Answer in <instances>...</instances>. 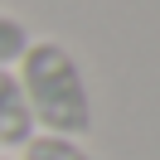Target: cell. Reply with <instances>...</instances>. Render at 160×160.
<instances>
[{
    "mask_svg": "<svg viewBox=\"0 0 160 160\" xmlns=\"http://www.w3.org/2000/svg\"><path fill=\"white\" fill-rule=\"evenodd\" d=\"M20 160H92V155L82 150V141H73V136H49V131H34V136L20 146Z\"/></svg>",
    "mask_w": 160,
    "mask_h": 160,
    "instance_id": "obj_3",
    "label": "cell"
},
{
    "mask_svg": "<svg viewBox=\"0 0 160 160\" xmlns=\"http://www.w3.org/2000/svg\"><path fill=\"white\" fill-rule=\"evenodd\" d=\"M20 92L29 102L34 131L49 136H73L92 131V92H88V73L73 58L68 44L58 39H29V49L15 63Z\"/></svg>",
    "mask_w": 160,
    "mask_h": 160,
    "instance_id": "obj_1",
    "label": "cell"
},
{
    "mask_svg": "<svg viewBox=\"0 0 160 160\" xmlns=\"http://www.w3.org/2000/svg\"><path fill=\"white\" fill-rule=\"evenodd\" d=\"M0 160H20V155H0Z\"/></svg>",
    "mask_w": 160,
    "mask_h": 160,
    "instance_id": "obj_5",
    "label": "cell"
},
{
    "mask_svg": "<svg viewBox=\"0 0 160 160\" xmlns=\"http://www.w3.org/2000/svg\"><path fill=\"white\" fill-rule=\"evenodd\" d=\"M29 39H34V34L24 29V20H15V15L0 10V68H15L20 53L29 49Z\"/></svg>",
    "mask_w": 160,
    "mask_h": 160,
    "instance_id": "obj_4",
    "label": "cell"
},
{
    "mask_svg": "<svg viewBox=\"0 0 160 160\" xmlns=\"http://www.w3.org/2000/svg\"><path fill=\"white\" fill-rule=\"evenodd\" d=\"M29 136H34V117L20 92V78L15 68H0V150H20Z\"/></svg>",
    "mask_w": 160,
    "mask_h": 160,
    "instance_id": "obj_2",
    "label": "cell"
}]
</instances>
